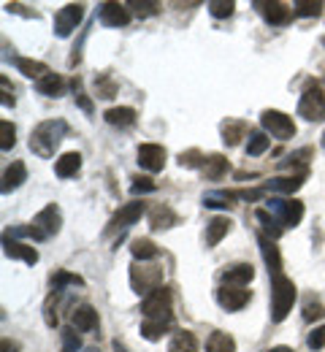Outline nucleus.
I'll use <instances>...</instances> for the list:
<instances>
[{
    "label": "nucleus",
    "instance_id": "obj_34",
    "mask_svg": "<svg viewBox=\"0 0 325 352\" xmlns=\"http://www.w3.org/2000/svg\"><path fill=\"white\" fill-rule=\"evenodd\" d=\"M255 217H258V222L263 225V230H266V236H269V239H274V241H277L279 236H282V230H284V228H282V222H279L274 214H269L266 209H258V212H255Z\"/></svg>",
    "mask_w": 325,
    "mask_h": 352
},
{
    "label": "nucleus",
    "instance_id": "obj_15",
    "mask_svg": "<svg viewBox=\"0 0 325 352\" xmlns=\"http://www.w3.org/2000/svg\"><path fill=\"white\" fill-rule=\"evenodd\" d=\"M255 279V268L252 263H233L223 271V282L225 285H233V287H244Z\"/></svg>",
    "mask_w": 325,
    "mask_h": 352
},
{
    "label": "nucleus",
    "instance_id": "obj_52",
    "mask_svg": "<svg viewBox=\"0 0 325 352\" xmlns=\"http://www.w3.org/2000/svg\"><path fill=\"white\" fill-rule=\"evenodd\" d=\"M14 350V344H8V342H3V352H11Z\"/></svg>",
    "mask_w": 325,
    "mask_h": 352
},
{
    "label": "nucleus",
    "instance_id": "obj_16",
    "mask_svg": "<svg viewBox=\"0 0 325 352\" xmlns=\"http://www.w3.org/2000/svg\"><path fill=\"white\" fill-rule=\"evenodd\" d=\"M3 252L14 261H25L27 265L38 263V252L36 247H27V244H19V241H11L8 236H3Z\"/></svg>",
    "mask_w": 325,
    "mask_h": 352
},
{
    "label": "nucleus",
    "instance_id": "obj_12",
    "mask_svg": "<svg viewBox=\"0 0 325 352\" xmlns=\"http://www.w3.org/2000/svg\"><path fill=\"white\" fill-rule=\"evenodd\" d=\"M217 304L228 311H238L249 304V290L244 287H233V285H223L217 287Z\"/></svg>",
    "mask_w": 325,
    "mask_h": 352
},
{
    "label": "nucleus",
    "instance_id": "obj_36",
    "mask_svg": "<svg viewBox=\"0 0 325 352\" xmlns=\"http://www.w3.org/2000/svg\"><path fill=\"white\" fill-rule=\"evenodd\" d=\"M323 8H325V3H320V0H295V3H293V14H295V16H304V19L320 16Z\"/></svg>",
    "mask_w": 325,
    "mask_h": 352
},
{
    "label": "nucleus",
    "instance_id": "obj_26",
    "mask_svg": "<svg viewBox=\"0 0 325 352\" xmlns=\"http://www.w3.org/2000/svg\"><path fill=\"white\" fill-rule=\"evenodd\" d=\"M233 222L228 217H212L206 225V247H217L223 241V236L231 230Z\"/></svg>",
    "mask_w": 325,
    "mask_h": 352
},
{
    "label": "nucleus",
    "instance_id": "obj_5",
    "mask_svg": "<svg viewBox=\"0 0 325 352\" xmlns=\"http://www.w3.org/2000/svg\"><path fill=\"white\" fill-rule=\"evenodd\" d=\"M298 117H304L306 122H323L325 120V92L317 82H309L301 92Z\"/></svg>",
    "mask_w": 325,
    "mask_h": 352
},
{
    "label": "nucleus",
    "instance_id": "obj_27",
    "mask_svg": "<svg viewBox=\"0 0 325 352\" xmlns=\"http://www.w3.org/2000/svg\"><path fill=\"white\" fill-rule=\"evenodd\" d=\"M220 133H223V144L225 146H236L247 135V122H241V120H225L220 125Z\"/></svg>",
    "mask_w": 325,
    "mask_h": 352
},
{
    "label": "nucleus",
    "instance_id": "obj_50",
    "mask_svg": "<svg viewBox=\"0 0 325 352\" xmlns=\"http://www.w3.org/2000/svg\"><path fill=\"white\" fill-rule=\"evenodd\" d=\"M263 195V190H238L236 198H244V201H258Z\"/></svg>",
    "mask_w": 325,
    "mask_h": 352
},
{
    "label": "nucleus",
    "instance_id": "obj_51",
    "mask_svg": "<svg viewBox=\"0 0 325 352\" xmlns=\"http://www.w3.org/2000/svg\"><path fill=\"white\" fill-rule=\"evenodd\" d=\"M269 352H295V350H293V347H282V344H279V347H271Z\"/></svg>",
    "mask_w": 325,
    "mask_h": 352
},
{
    "label": "nucleus",
    "instance_id": "obj_10",
    "mask_svg": "<svg viewBox=\"0 0 325 352\" xmlns=\"http://www.w3.org/2000/svg\"><path fill=\"white\" fill-rule=\"evenodd\" d=\"M98 16L106 28H125L131 22V8L122 6V3H100Z\"/></svg>",
    "mask_w": 325,
    "mask_h": 352
},
{
    "label": "nucleus",
    "instance_id": "obj_49",
    "mask_svg": "<svg viewBox=\"0 0 325 352\" xmlns=\"http://www.w3.org/2000/svg\"><path fill=\"white\" fill-rule=\"evenodd\" d=\"M0 85H3V106H14V89L8 87V79L3 76Z\"/></svg>",
    "mask_w": 325,
    "mask_h": 352
},
{
    "label": "nucleus",
    "instance_id": "obj_47",
    "mask_svg": "<svg viewBox=\"0 0 325 352\" xmlns=\"http://www.w3.org/2000/svg\"><path fill=\"white\" fill-rule=\"evenodd\" d=\"M71 85H74V92H76V103H79V106H82L87 114H93V103H90V98L82 92V82H79V79H74Z\"/></svg>",
    "mask_w": 325,
    "mask_h": 352
},
{
    "label": "nucleus",
    "instance_id": "obj_22",
    "mask_svg": "<svg viewBox=\"0 0 325 352\" xmlns=\"http://www.w3.org/2000/svg\"><path fill=\"white\" fill-rule=\"evenodd\" d=\"M103 120L109 125H114V128H131V125H136V109H131V106H114V109H109L103 114Z\"/></svg>",
    "mask_w": 325,
    "mask_h": 352
},
{
    "label": "nucleus",
    "instance_id": "obj_44",
    "mask_svg": "<svg viewBox=\"0 0 325 352\" xmlns=\"http://www.w3.org/2000/svg\"><path fill=\"white\" fill-rule=\"evenodd\" d=\"M79 350H82L79 336H76L71 328H65V331H63V350L60 352H79Z\"/></svg>",
    "mask_w": 325,
    "mask_h": 352
},
{
    "label": "nucleus",
    "instance_id": "obj_1",
    "mask_svg": "<svg viewBox=\"0 0 325 352\" xmlns=\"http://www.w3.org/2000/svg\"><path fill=\"white\" fill-rule=\"evenodd\" d=\"M65 131H68V125L63 120H47V122H41L36 131L30 133V149L38 157H52L54 149L60 146Z\"/></svg>",
    "mask_w": 325,
    "mask_h": 352
},
{
    "label": "nucleus",
    "instance_id": "obj_9",
    "mask_svg": "<svg viewBox=\"0 0 325 352\" xmlns=\"http://www.w3.org/2000/svg\"><path fill=\"white\" fill-rule=\"evenodd\" d=\"M82 19H85V6H82V3H68V6H63V8L57 11V16H54V33H57V38H68V36L79 28Z\"/></svg>",
    "mask_w": 325,
    "mask_h": 352
},
{
    "label": "nucleus",
    "instance_id": "obj_35",
    "mask_svg": "<svg viewBox=\"0 0 325 352\" xmlns=\"http://www.w3.org/2000/svg\"><path fill=\"white\" fill-rule=\"evenodd\" d=\"M236 201V192H206L203 195V206L206 209H231Z\"/></svg>",
    "mask_w": 325,
    "mask_h": 352
},
{
    "label": "nucleus",
    "instance_id": "obj_53",
    "mask_svg": "<svg viewBox=\"0 0 325 352\" xmlns=\"http://www.w3.org/2000/svg\"><path fill=\"white\" fill-rule=\"evenodd\" d=\"M114 352H125V347H122L120 342H114Z\"/></svg>",
    "mask_w": 325,
    "mask_h": 352
},
{
    "label": "nucleus",
    "instance_id": "obj_24",
    "mask_svg": "<svg viewBox=\"0 0 325 352\" xmlns=\"http://www.w3.org/2000/svg\"><path fill=\"white\" fill-rule=\"evenodd\" d=\"M14 65H16V71L19 74H25L27 79H44L47 74H52L47 65L41 63V60H27V57H14Z\"/></svg>",
    "mask_w": 325,
    "mask_h": 352
},
{
    "label": "nucleus",
    "instance_id": "obj_30",
    "mask_svg": "<svg viewBox=\"0 0 325 352\" xmlns=\"http://www.w3.org/2000/svg\"><path fill=\"white\" fill-rule=\"evenodd\" d=\"M206 352H236V342H233L231 333L214 331V333L206 339Z\"/></svg>",
    "mask_w": 325,
    "mask_h": 352
},
{
    "label": "nucleus",
    "instance_id": "obj_21",
    "mask_svg": "<svg viewBox=\"0 0 325 352\" xmlns=\"http://www.w3.org/2000/svg\"><path fill=\"white\" fill-rule=\"evenodd\" d=\"M82 171V155L79 152H65L60 160H54V174L60 179H71Z\"/></svg>",
    "mask_w": 325,
    "mask_h": 352
},
{
    "label": "nucleus",
    "instance_id": "obj_33",
    "mask_svg": "<svg viewBox=\"0 0 325 352\" xmlns=\"http://www.w3.org/2000/svg\"><path fill=\"white\" fill-rule=\"evenodd\" d=\"M269 144H271V138H269V133L266 131H249L247 155H249V157H258V155H263V152L269 149Z\"/></svg>",
    "mask_w": 325,
    "mask_h": 352
},
{
    "label": "nucleus",
    "instance_id": "obj_55",
    "mask_svg": "<svg viewBox=\"0 0 325 352\" xmlns=\"http://www.w3.org/2000/svg\"><path fill=\"white\" fill-rule=\"evenodd\" d=\"M323 146H325V133H323Z\"/></svg>",
    "mask_w": 325,
    "mask_h": 352
},
{
    "label": "nucleus",
    "instance_id": "obj_8",
    "mask_svg": "<svg viewBox=\"0 0 325 352\" xmlns=\"http://www.w3.org/2000/svg\"><path fill=\"white\" fill-rule=\"evenodd\" d=\"M266 204H269L271 214H274L284 228H295L298 222L304 220V204L295 201V198H269Z\"/></svg>",
    "mask_w": 325,
    "mask_h": 352
},
{
    "label": "nucleus",
    "instance_id": "obj_6",
    "mask_svg": "<svg viewBox=\"0 0 325 352\" xmlns=\"http://www.w3.org/2000/svg\"><path fill=\"white\" fill-rule=\"evenodd\" d=\"M141 311H144V320H163V322H171V293H168L166 287L152 290L149 296H144Z\"/></svg>",
    "mask_w": 325,
    "mask_h": 352
},
{
    "label": "nucleus",
    "instance_id": "obj_18",
    "mask_svg": "<svg viewBox=\"0 0 325 352\" xmlns=\"http://www.w3.org/2000/svg\"><path fill=\"white\" fill-rule=\"evenodd\" d=\"M306 174H309V171H298V174H290V176H274L263 190H274V192H284V195H290V192H295V190H301V187H304Z\"/></svg>",
    "mask_w": 325,
    "mask_h": 352
},
{
    "label": "nucleus",
    "instance_id": "obj_41",
    "mask_svg": "<svg viewBox=\"0 0 325 352\" xmlns=\"http://www.w3.org/2000/svg\"><path fill=\"white\" fill-rule=\"evenodd\" d=\"M206 8H209V14H212V16H217V19H225V16H231V14H233L236 3H231V0H212Z\"/></svg>",
    "mask_w": 325,
    "mask_h": 352
},
{
    "label": "nucleus",
    "instance_id": "obj_46",
    "mask_svg": "<svg viewBox=\"0 0 325 352\" xmlns=\"http://www.w3.org/2000/svg\"><path fill=\"white\" fill-rule=\"evenodd\" d=\"M157 184L149 179V176H133V184H131V190L139 195V192H152Z\"/></svg>",
    "mask_w": 325,
    "mask_h": 352
},
{
    "label": "nucleus",
    "instance_id": "obj_7",
    "mask_svg": "<svg viewBox=\"0 0 325 352\" xmlns=\"http://www.w3.org/2000/svg\"><path fill=\"white\" fill-rule=\"evenodd\" d=\"M260 125H263V131L269 133V135H274L279 141H287V138L295 135V122H293V117H287L284 111H277V109H266V111L260 114Z\"/></svg>",
    "mask_w": 325,
    "mask_h": 352
},
{
    "label": "nucleus",
    "instance_id": "obj_48",
    "mask_svg": "<svg viewBox=\"0 0 325 352\" xmlns=\"http://www.w3.org/2000/svg\"><path fill=\"white\" fill-rule=\"evenodd\" d=\"M320 317H325V307H323V304H317V301L312 304V301H309V304L304 307V320H320Z\"/></svg>",
    "mask_w": 325,
    "mask_h": 352
},
{
    "label": "nucleus",
    "instance_id": "obj_13",
    "mask_svg": "<svg viewBox=\"0 0 325 352\" xmlns=\"http://www.w3.org/2000/svg\"><path fill=\"white\" fill-rule=\"evenodd\" d=\"M255 8L263 14V19H266L269 25H277V28L287 25V22L295 16V14H293V6L279 3V0H274V3H255Z\"/></svg>",
    "mask_w": 325,
    "mask_h": 352
},
{
    "label": "nucleus",
    "instance_id": "obj_2",
    "mask_svg": "<svg viewBox=\"0 0 325 352\" xmlns=\"http://www.w3.org/2000/svg\"><path fill=\"white\" fill-rule=\"evenodd\" d=\"M60 225H63L60 209H57L54 204H49V206H44V209L36 214V220L30 222V228H11V236H30V239H36V241H44V239L54 236V233L60 230Z\"/></svg>",
    "mask_w": 325,
    "mask_h": 352
},
{
    "label": "nucleus",
    "instance_id": "obj_25",
    "mask_svg": "<svg viewBox=\"0 0 325 352\" xmlns=\"http://www.w3.org/2000/svg\"><path fill=\"white\" fill-rule=\"evenodd\" d=\"M228 168H231V163H228L225 155H209L206 157V166H203V176L209 182H220L223 176L228 174Z\"/></svg>",
    "mask_w": 325,
    "mask_h": 352
},
{
    "label": "nucleus",
    "instance_id": "obj_11",
    "mask_svg": "<svg viewBox=\"0 0 325 352\" xmlns=\"http://www.w3.org/2000/svg\"><path fill=\"white\" fill-rule=\"evenodd\" d=\"M139 166L149 174L163 171L166 166V149L160 144H141L139 146Z\"/></svg>",
    "mask_w": 325,
    "mask_h": 352
},
{
    "label": "nucleus",
    "instance_id": "obj_54",
    "mask_svg": "<svg viewBox=\"0 0 325 352\" xmlns=\"http://www.w3.org/2000/svg\"><path fill=\"white\" fill-rule=\"evenodd\" d=\"M82 352H98V350H95V347H87V350H82Z\"/></svg>",
    "mask_w": 325,
    "mask_h": 352
},
{
    "label": "nucleus",
    "instance_id": "obj_19",
    "mask_svg": "<svg viewBox=\"0 0 325 352\" xmlns=\"http://www.w3.org/2000/svg\"><path fill=\"white\" fill-rule=\"evenodd\" d=\"M258 244H260L263 261H266V265H269V274H279V271H282V255H279L274 239H269L266 233H258Z\"/></svg>",
    "mask_w": 325,
    "mask_h": 352
},
{
    "label": "nucleus",
    "instance_id": "obj_20",
    "mask_svg": "<svg viewBox=\"0 0 325 352\" xmlns=\"http://www.w3.org/2000/svg\"><path fill=\"white\" fill-rule=\"evenodd\" d=\"M71 320H74V325L82 331V333H93L95 328H98V311H95L90 304H82V307L74 309V314H71Z\"/></svg>",
    "mask_w": 325,
    "mask_h": 352
},
{
    "label": "nucleus",
    "instance_id": "obj_40",
    "mask_svg": "<svg viewBox=\"0 0 325 352\" xmlns=\"http://www.w3.org/2000/svg\"><path fill=\"white\" fill-rule=\"evenodd\" d=\"M14 144H16V128H14V122L3 120V122H0V149L8 152Z\"/></svg>",
    "mask_w": 325,
    "mask_h": 352
},
{
    "label": "nucleus",
    "instance_id": "obj_4",
    "mask_svg": "<svg viewBox=\"0 0 325 352\" xmlns=\"http://www.w3.org/2000/svg\"><path fill=\"white\" fill-rule=\"evenodd\" d=\"M131 287L139 296H149L152 290L163 287V265L157 263H133L131 265Z\"/></svg>",
    "mask_w": 325,
    "mask_h": 352
},
{
    "label": "nucleus",
    "instance_id": "obj_23",
    "mask_svg": "<svg viewBox=\"0 0 325 352\" xmlns=\"http://www.w3.org/2000/svg\"><path fill=\"white\" fill-rule=\"evenodd\" d=\"M25 179H27V168H25V163H22V160H14V163L3 171V192L16 190Z\"/></svg>",
    "mask_w": 325,
    "mask_h": 352
},
{
    "label": "nucleus",
    "instance_id": "obj_45",
    "mask_svg": "<svg viewBox=\"0 0 325 352\" xmlns=\"http://www.w3.org/2000/svg\"><path fill=\"white\" fill-rule=\"evenodd\" d=\"M306 344H309V350H323L325 347V325L315 328V331L306 336Z\"/></svg>",
    "mask_w": 325,
    "mask_h": 352
},
{
    "label": "nucleus",
    "instance_id": "obj_14",
    "mask_svg": "<svg viewBox=\"0 0 325 352\" xmlns=\"http://www.w3.org/2000/svg\"><path fill=\"white\" fill-rule=\"evenodd\" d=\"M144 212H146V204L144 201H131V204L120 206V212L109 222V230H120V228H128V225L139 222L144 217Z\"/></svg>",
    "mask_w": 325,
    "mask_h": 352
},
{
    "label": "nucleus",
    "instance_id": "obj_32",
    "mask_svg": "<svg viewBox=\"0 0 325 352\" xmlns=\"http://www.w3.org/2000/svg\"><path fill=\"white\" fill-rule=\"evenodd\" d=\"M171 328V322H163V320H144L141 322V336L146 339V342H157V339H163V333Z\"/></svg>",
    "mask_w": 325,
    "mask_h": 352
},
{
    "label": "nucleus",
    "instance_id": "obj_42",
    "mask_svg": "<svg viewBox=\"0 0 325 352\" xmlns=\"http://www.w3.org/2000/svg\"><path fill=\"white\" fill-rule=\"evenodd\" d=\"M306 157H312V149H309V146H304V149H298V152L287 155V157L282 160V168H298V166H304V163H306Z\"/></svg>",
    "mask_w": 325,
    "mask_h": 352
},
{
    "label": "nucleus",
    "instance_id": "obj_31",
    "mask_svg": "<svg viewBox=\"0 0 325 352\" xmlns=\"http://www.w3.org/2000/svg\"><path fill=\"white\" fill-rule=\"evenodd\" d=\"M131 252H133V258L141 261V263H146V261H155V258H157V247H155V241H152V239H133Z\"/></svg>",
    "mask_w": 325,
    "mask_h": 352
},
{
    "label": "nucleus",
    "instance_id": "obj_3",
    "mask_svg": "<svg viewBox=\"0 0 325 352\" xmlns=\"http://www.w3.org/2000/svg\"><path fill=\"white\" fill-rule=\"evenodd\" d=\"M295 296H298V290H295L293 279H287L282 271L271 274V320L274 322H282L290 314V309L295 304Z\"/></svg>",
    "mask_w": 325,
    "mask_h": 352
},
{
    "label": "nucleus",
    "instance_id": "obj_37",
    "mask_svg": "<svg viewBox=\"0 0 325 352\" xmlns=\"http://www.w3.org/2000/svg\"><path fill=\"white\" fill-rule=\"evenodd\" d=\"M65 285L82 287V285H85V279H82L79 274H68V271H63V268H60V271H54V274H52V290H54V293H60Z\"/></svg>",
    "mask_w": 325,
    "mask_h": 352
},
{
    "label": "nucleus",
    "instance_id": "obj_39",
    "mask_svg": "<svg viewBox=\"0 0 325 352\" xmlns=\"http://www.w3.org/2000/svg\"><path fill=\"white\" fill-rule=\"evenodd\" d=\"M179 166L182 168H203L206 166V155L201 149H187L179 155Z\"/></svg>",
    "mask_w": 325,
    "mask_h": 352
},
{
    "label": "nucleus",
    "instance_id": "obj_17",
    "mask_svg": "<svg viewBox=\"0 0 325 352\" xmlns=\"http://www.w3.org/2000/svg\"><path fill=\"white\" fill-rule=\"evenodd\" d=\"M177 222H179V214H177L168 204L152 206V212H149V225H152V230H168V228H174Z\"/></svg>",
    "mask_w": 325,
    "mask_h": 352
},
{
    "label": "nucleus",
    "instance_id": "obj_29",
    "mask_svg": "<svg viewBox=\"0 0 325 352\" xmlns=\"http://www.w3.org/2000/svg\"><path fill=\"white\" fill-rule=\"evenodd\" d=\"M168 352H198V339L192 331H177L171 344H168Z\"/></svg>",
    "mask_w": 325,
    "mask_h": 352
},
{
    "label": "nucleus",
    "instance_id": "obj_28",
    "mask_svg": "<svg viewBox=\"0 0 325 352\" xmlns=\"http://www.w3.org/2000/svg\"><path fill=\"white\" fill-rule=\"evenodd\" d=\"M36 89H38L41 95H47V98H60L63 89H65V79H63L60 74H47L44 79L36 82Z\"/></svg>",
    "mask_w": 325,
    "mask_h": 352
},
{
    "label": "nucleus",
    "instance_id": "obj_38",
    "mask_svg": "<svg viewBox=\"0 0 325 352\" xmlns=\"http://www.w3.org/2000/svg\"><path fill=\"white\" fill-rule=\"evenodd\" d=\"M95 95L103 98V100H109V98L117 95V85H114V79H111L109 74H100V76L95 79Z\"/></svg>",
    "mask_w": 325,
    "mask_h": 352
},
{
    "label": "nucleus",
    "instance_id": "obj_43",
    "mask_svg": "<svg viewBox=\"0 0 325 352\" xmlns=\"http://www.w3.org/2000/svg\"><path fill=\"white\" fill-rule=\"evenodd\" d=\"M128 8H133V14H139V16H155L157 11H160V3H139V0H131V3H125Z\"/></svg>",
    "mask_w": 325,
    "mask_h": 352
}]
</instances>
